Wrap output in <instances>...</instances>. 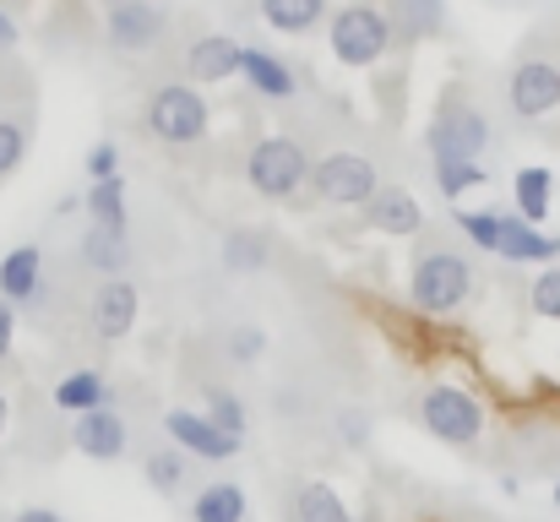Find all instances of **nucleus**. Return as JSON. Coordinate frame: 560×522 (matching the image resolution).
Wrapping results in <instances>:
<instances>
[{"label": "nucleus", "instance_id": "nucleus-14", "mask_svg": "<svg viewBox=\"0 0 560 522\" xmlns=\"http://www.w3.org/2000/svg\"><path fill=\"white\" fill-rule=\"evenodd\" d=\"M495 256L501 262H512V267H539V262H560V234H545L539 223H523V218H501V245H495Z\"/></svg>", "mask_w": 560, "mask_h": 522}, {"label": "nucleus", "instance_id": "nucleus-22", "mask_svg": "<svg viewBox=\"0 0 560 522\" xmlns=\"http://www.w3.org/2000/svg\"><path fill=\"white\" fill-rule=\"evenodd\" d=\"M245 518H250V501H245V490L234 479H212L190 501V522H245Z\"/></svg>", "mask_w": 560, "mask_h": 522}, {"label": "nucleus", "instance_id": "nucleus-11", "mask_svg": "<svg viewBox=\"0 0 560 522\" xmlns=\"http://www.w3.org/2000/svg\"><path fill=\"white\" fill-rule=\"evenodd\" d=\"M71 446L88 463H120L131 452V425H126V414L115 403L109 408H93V414H77L71 419Z\"/></svg>", "mask_w": 560, "mask_h": 522}, {"label": "nucleus", "instance_id": "nucleus-2", "mask_svg": "<svg viewBox=\"0 0 560 522\" xmlns=\"http://www.w3.org/2000/svg\"><path fill=\"white\" fill-rule=\"evenodd\" d=\"M327 49H332L338 66L371 71V66H381V60L397 49L392 16H386L381 5H371V0H349V5L332 16V27H327Z\"/></svg>", "mask_w": 560, "mask_h": 522}, {"label": "nucleus", "instance_id": "nucleus-16", "mask_svg": "<svg viewBox=\"0 0 560 522\" xmlns=\"http://www.w3.org/2000/svg\"><path fill=\"white\" fill-rule=\"evenodd\" d=\"M240 49H245V44H234L229 33H201L186 49V77L190 82H207V88L240 77Z\"/></svg>", "mask_w": 560, "mask_h": 522}, {"label": "nucleus", "instance_id": "nucleus-26", "mask_svg": "<svg viewBox=\"0 0 560 522\" xmlns=\"http://www.w3.org/2000/svg\"><path fill=\"white\" fill-rule=\"evenodd\" d=\"M82 207L98 229H126V179H88Z\"/></svg>", "mask_w": 560, "mask_h": 522}, {"label": "nucleus", "instance_id": "nucleus-8", "mask_svg": "<svg viewBox=\"0 0 560 522\" xmlns=\"http://www.w3.org/2000/svg\"><path fill=\"white\" fill-rule=\"evenodd\" d=\"M170 33V11L159 0H120L104 11V38L115 55H148Z\"/></svg>", "mask_w": 560, "mask_h": 522}, {"label": "nucleus", "instance_id": "nucleus-10", "mask_svg": "<svg viewBox=\"0 0 560 522\" xmlns=\"http://www.w3.org/2000/svg\"><path fill=\"white\" fill-rule=\"evenodd\" d=\"M506 104L523 120H545L560 109V66L556 60H523L506 77Z\"/></svg>", "mask_w": 560, "mask_h": 522}, {"label": "nucleus", "instance_id": "nucleus-3", "mask_svg": "<svg viewBox=\"0 0 560 522\" xmlns=\"http://www.w3.org/2000/svg\"><path fill=\"white\" fill-rule=\"evenodd\" d=\"M142 120H148V131H153L164 148H196V142L212 131V109H207V98L196 93V82H164V88H153Z\"/></svg>", "mask_w": 560, "mask_h": 522}, {"label": "nucleus", "instance_id": "nucleus-36", "mask_svg": "<svg viewBox=\"0 0 560 522\" xmlns=\"http://www.w3.org/2000/svg\"><path fill=\"white\" fill-rule=\"evenodd\" d=\"M338 430H343V446H354V452L365 446V419L360 414H338Z\"/></svg>", "mask_w": 560, "mask_h": 522}, {"label": "nucleus", "instance_id": "nucleus-21", "mask_svg": "<svg viewBox=\"0 0 560 522\" xmlns=\"http://www.w3.org/2000/svg\"><path fill=\"white\" fill-rule=\"evenodd\" d=\"M512 207H517L523 223H545L550 207H556V170L528 164V170L512 174Z\"/></svg>", "mask_w": 560, "mask_h": 522}, {"label": "nucleus", "instance_id": "nucleus-7", "mask_svg": "<svg viewBox=\"0 0 560 522\" xmlns=\"http://www.w3.org/2000/svg\"><path fill=\"white\" fill-rule=\"evenodd\" d=\"M311 190L327 207H365L375 190H381V170H375L365 153L338 148V153H327V159L311 164Z\"/></svg>", "mask_w": 560, "mask_h": 522}, {"label": "nucleus", "instance_id": "nucleus-28", "mask_svg": "<svg viewBox=\"0 0 560 522\" xmlns=\"http://www.w3.org/2000/svg\"><path fill=\"white\" fill-rule=\"evenodd\" d=\"M201 414H207L223 436H240V441H245V430H250L245 403H240V392H229V386H207V392H201Z\"/></svg>", "mask_w": 560, "mask_h": 522}, {"label": "nucleus", "instance_id": "nucleus-20", "mask_svg": "<svg viewBox=\"0 0 560 522\" xmlns=\"http://www.w3.org/2000/svg\"><path fill=\"white\" fill-rule=\"evenodd\" d=\"M397 44H424L446 27V0H392L386 5Z\"/></svg>", "mask_w": 560, "mask_h": 522}, {"label": "nucleus", "instance_id": "nucleus-33", "mask_svg": "<svg viewBox=\"0 0 560 522\" xmlns=\"http://www.w3.org/2000/svg\"><path fill=\"white\" fill-rule=\"evenodd\" d=\"M261 353H267V333L261 327H234L229 333V359L234 364H256Z\"/></svg>", "mask_w": 560, "mask_h": 522}, {"label": "nucleus", "instance_id": "nucleus-40", "mask_svg": "<svg viewBox=\"0 0 560 522\" xmlns=\"http://www.w3.org/2000/svg\"><path fill=\"white\" fill-rule=\"evenodd\" d=\"M98 5H104V11H109V5H120V0H98Z\"/></svg>", "mask_w": 560, "mask_h": 522}, {"label": "nucleus", "instance_id": "nucleus-19", "mask_svg": "<svg viewBox=\"0 0 560 522\" xmlns=\"http://www.w3.org/2000/svg\"><path fill=\"white\" fill-rule=\"evenodd\" d=\"M77 256H82V267H93L98 278H126V267H131V240H126V229H98V223H88Z\"/></svg>", "mask_w": 560, "mask_h": 522}, {"label": "nucleus", "instance_id": "nucleus-15", "mask_svg": "<svg viewBox=\"0 0 560 522\" xmlns=\"http://www.w3.org/2000/svg\"><path fill=\"white\" fill-rule=\"evenodd\" d=\"M0 300L5 305H38L44 300V251L38 245H11L0 256Z\"/></svg>", "mask_w": 560, "mask_h": 522}, {"label": "nucleus", "instance_id": "nucleus-9", "mask_svg": "<svg viewBox=\"0 0 560 522\" xmlns=\"http://www.w3.org/2000/svg\"><path fill=\"white\" fill-rule=\"evenodd\" d=\"M164 436H170V446H180L196 463H234L245 452V441L240 436H223L201 408H170L164 414Z\"/></svg>", "mask_w": 560, "mask_h": 522}, {"label": "nucleus", "instance_id": "nucleus-4", "mask_svg": "<svg viewBox=\"0 0 560 522\" xmlns=\"http://www.w3.org/2000/svg\"><path fill=\"white\" fill-rule=\"evenodd\" d=\"M245 179L261 201H294L311 185V153L294 137H261L245 159Z\"/></svg>", "mask_w": 560, "mask_h": 522}, {"label": "nucleus", "instance_id": "nucleus-32", "mask_svg": "<svg viewBox=\"0 0 560 522\" xmlns=\"http://www.w3.org/2000/svg\"><path fill=\"white\" fill-rule=\"evenodd\" d=\"M22 159H27V126H22V120H11V115H0V179H5V174H16Z\"/></svg>", "mask_w": 560, "mask_h": 522}, {"label": "nucleus", "instance_id": "nucleus-1", "mask_svg": "<svg viewBox=\"0 0 560 522\" xmlns=\"http://www.w3.org/2000/svg\"><path fill=\"white\" fill-rule=\"evenodd\" d=\"M474 294V262L457 245H419L408 262V305L424 316H452Z\"/></svg>", "mask_w": 560, "mask_h": 522}, {"label": "nucleus", "instance_id": "nucleus-38", "mask_svg": "<svg viewBox=\"0 0 560 522\" xmlns=\"http://www.w3.org/2000/svg\"><path fill=\"white\" fill-rule=\"evenodd\" d=\"M16 44V22H11V11H0V49H11Z\"/></svg>", "mask_w": 560, "mask_h": 522}, {"label": "nucleus", "instance_id": "nucleus-23", "mask_svg": "<svg viewBox=\"0 0 560 522\" xmlns=\"http://www.w3.org/2000/svg\"><path fill=\"white\" fill-rule=\"evenodd\" d=\"M142 479H148L153 496H180L190 485V457L180 446H153V452L142 457Z\"/></svg>", "mask_w": 560, "mask_h": 522}, {"label": "nucleus", "instance_id": "nucleus-25", "mask_svg": "<svg viewBox=\"0 0 560 522\" xmlns=\"http://www.w3.org/2000/svg\"><path fill=\"white\" fill-rule=\"evenodd\" d=\"M322 16H327V0H261V22L272 27V33H311V27H322Z\"/></svg>", "mask_w": 560, "mask_h": 522}, {"label": "nucleus", "instance_id": "nucleus-27", "mask_svg": "<svg viewBox=\"0 0 560 522\" xmlns=\"http://www.w3.org/2000/svg\"><path fill=\"white\" fill-rule=\"evenodd\" d=\"M267 256H272V245H267L261 229H229L223 234V267L229 272H261Z\"/></svg>", "mask_w": 560, "mask_h": 522}, {"label": "nucleus", "instance_id": "nucleus-12", "mask_svg": "<svg viewBox=\"0 0 560 522\" xmlns=\"http://www.w3.org/2000/svg\"><path fill=\"white\" fill-rule=\"evenodd\" d=\"M137 322H142V294H137V283H131V278H104L98 294H93V333H98L104 344H120V338L137 333Z\"/></svg>", "mask_w": 560, "mask_h": 522}, {"label": "nucleus", "instance_id": "nucleus-13", "mask_svg": "<svg viewBox=\"0 0 560 522\" xmlns=\"http://www.w3.org/2000/svg\"><path fill=\"white\" fill-rule=\"evenodd\" d=\"M365 223H371L375 234L413 240V234L424 229V207H419L413 190H402V185H381L371 201H365Z\"/></svg>", "mask_w": 560, "mask_h": 522}, {"label": "nucleus", "instance_id": "nucleus-6", "mask_svg": "<svg viewBox=\"0 0 560 522\" xmlns=\"http://www.w3.org/2000/svg\"><path fill=\"white\" fill-rule=\"evenodd\" d=\"M485 148H490V120H485V109L452 93V98L430 115V131H424L430 164H446V159H479V164H485Z\"/></svg>", "mask_w": 560, "mask_h": 522}, {"label": "nucleus", "instance_id": "nucleus-17", "mask_svg": "<svg viewBox=\"0 0 560 522\" xmlns=\"http://www.w3.org/2000/svg\"><path fill=\"white\" fill-rule=\"evenodd\" d=\"M240 77H245V88L261 93V98H294V93H300L294 66L278 60L272 49H240Z\"/></svg>", "mask_w": 560, "mask_h": 522}, {"label": "nucleus", "instance_id": "nucleus-39", "mask_svg": "<svg viewBox=\"0 0 560 522\" xmlns=\"http://www.w3.org/2000/svg\"><path fill=\"white\" fill-rule=\"evenodd\" d=\"M5 425H11V403H5V392H0V436H5Z\"/></svg>", "mask_w": 560, "mask_h": 522}, {"label": "nucleus", "instance_id": "nucleus-30", "mask_svg": "<svg viewBox=\"0 0 560 522\" xmlns=\"http://www.w3.org/2000/svg\"><path fill=\"white\" fill-rule=\"evenodd\" d=\"M430 174H435V190H441L446 201H463L474 185H485V179H490L479 159H446V164H430Z\"/></svg>", "mask_w": 560, "mask_h": 522}, {"label": "nucleus", "instance_id": "nucleus-35", "mask_svg": "<svg viewBox=\"0 0 560 522\" xmlns=\"http://www.w3.org/2000/svg\"><path fill=\"white\" fill-rule=\"evenodd\" d=\"M11 344H16V305L0 300V364L11 359Z\"/></svg>", "mask_w": 560, "mask_h": 522}, {"label": "nucleus", "instance_id": "nucleus-5", "mask_svg": "<svg viewBox=\"0 0 560 522\" xmlns=\"http://www.w3.org/2000/svg\"><path fill=\"white\" fill-rule=\"evenodd\" d=\"M413 414H419V425H424L435 441H446V446H479V436H485V403H479L468 386H452V381L424 386Z\"/></svg>", "mask_w": 560, "mask_h": 522}, {"label": "nucleus", "instance_id": "nucleus-18", "mask_svg": "<svg viewBox=\"0 0 560 522\" xmlns=\"http://www.w3.org/2000/svg\"><path fill=\"white\" fill-rule=\"evenodd\" d=\"M49 403L60 408V414H93V408H109L115 403V392H109V381H104V370H66L60 381H55V392H49Z\"/></svg>", "mask_w": 560, "mask_h": 522}, {"label": "nucleus", "instance_id": "nucleus-29", "mask_svg": "<svg viewBox=\"0 0 560 522\" xmlns=\"http://www.w3.org/2000/svg\"><path fill=\"white\" fill-rule=\"evenodd\" d=\"M501 218H506V212H495V207H463V212H457V234H463L474 251L495 256V245H501Z\"/></svg>", "mask_w": 560, "mask_h": 522}, {"label": "nucleus", "instance_id": "nucleus-31", "mask_svg": "<svg viewBox=\"0 0 560 522\" xmlns=\"http://www.w3.org/2000/svg\"><path fill=\"white\" fill-rule=\"evenodd\" d=\"M528 305H534V316H539V322H560V267H545V272L534 278Z\"/></svg>", "mask_w": 560, "mask_h": 522}, {"label": "nucleus", "instance_id": "nucleus-24", "mask_svg": "<svg viewBox=\"0 0 560 522\" xmlns=\"http://www.w3.org/2000/svg\"><path fill=\"white\" fill-rule=\"evenodd\" d=\"M294 522H360L349 512V501L327 485V479H305L294 496Z\"/></svg>", "mask_w": 560, "mask_h": 522}, {"label": "nucleus", "instance_id": "nucleus-41", "mask_svg": "<svg viewBox=\"0 0 560 522\" xmlns=\"http://www.w3.org/2000/svg\"><path fill=\"white\" fill-rule=\"evenodd\" d=\"M556 512H560V479H556Z\"/></svg>", "mask_w": 560, "mask_h": 522}, {"label": "nucleus", "instance_id": "nucleus-34", "mask_svg": "<svg viewBox=\"0 0 560 522\" xmlns=\"http://www.w3.org/2000/svg\"><path fill=\"white\" fill-rule=\"evenodd\" d=\"M82 170H88V179H120V148L115 142H93Z\"/></svg>", "mask_w": 560, "mask_h": 522}, {"label": "nucleus", "instance_id": "nucleus-37", "mask_svg": "<svg viewBox=\"0 0 560 522\" xmlns=\"http://www.w3.org/2000/svg\"><path fill=\"white\" fill-rule=\"evenodd\" d=\"M11 522H66L55 507H22V512H11Z\"/></svg>", "mask_w": 560, "mask_h": 522}]
</instances>
